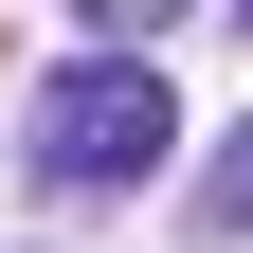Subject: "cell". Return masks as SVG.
Masks as SVG:
<instances>
[{"instance_id": "cell-1", "label": "cell", "mask_w": 253, "mask_h": 253, "mask_svg": "<svg viewBox=\"0 0 253 253\" xmlns=\"http://www.w3.org/2000/svg\"><path fill=\"white\" fill-rule=\"evenodd\" d=\"M18 163H37L54 199H126V181L181 163V90L145 73V54H73V73L37 90V126H18Z\"/></svg>"}, {"instance_id": "cell-2", "label": "cell", "mask_w": 253, "mask_h": 253, "mask_svg": "<svg viewBox=\"0 0 253 253\" xmlns=\"http://www.w3.org/2000/svg\"><path fill=\"white\" fill-rule=\"evenodd\" d=\"M181 217H199V235H217V253H235V235H253V126H217V163H199V181H181Z\"/></svg>"}, {"instance_id": "cell-3", "label": "cell", "mask_w": 253, "mask_h": 253, "mask_svg": "<svg viewBox=\"0 0 253 253\" xmlns=\"http://www.w3.org/2000/svg\"><path fill=\"white\" fill-rule=\"evenodd\" d=\"M73 18H90V54H145V37L181 18V0H73Z\"/></svg>"}, {"instance_id": "cell-4", "label": "cell", "mask_w": 253, "mask_h": 253, "mask_svg": "<svg viewBox=\"0 0 253 253\" xmlns=\"http://www.w3.org/2000/svg\"><path fill=\"white\" fill-rule=\"evenodd\" d=\"M235 37H253V0H235Z\"/></svg>"}]
</instances>
